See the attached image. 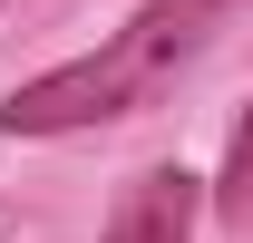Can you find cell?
Listing matches in <instances>:
<instances>
[{
  "mask_svg": "<svg viewBox=\"0 0 253 243\" xmlns=\"http://www.w3.org/2000/svg\"><path fill=\"white\" fill-rule=\"evenodd\" d=\"M146 88H156V78H146V59L117 39V49H97V59H68V68H49V78H30V88H10L0 126H10V136H68V126H107V117H126Z\"/></svg>",
  "mask_w": 253,
  "mask_h": 243,
  "instance_id": "6da1fadb",
  "label": "cell"
},
{
  "mask_svg": "<svg viewBox=\"0 0 253 243\" xmlns=\"http://www.w3.org/2000/svg\"><path fill=\"white\" fill-rule=\"evenodd\" d=\"M195 204H205V175L146 165V175L117 195V214H107V243H185L195 234Z\"/></svg>",
  "mask_w": 253,
  "mask_h": 243,
  "instance_id": "7a4b0ae2",
  "label": "cell"
},
{
  "mask_svg": "<svg viewBox=\"0 0 253 243\" xmlns=\"http://www.w3.org/2000/svg\"><path fill=\"white\" fill-rule=\"evenodd\" d=\"M234 10H253V0H146V10L126 20V49L146 59V78H166V68L195 59V49H205Z\"/></svg>",
  "mask_w": 253,
  "mask_h": 243,
  "instance_id": "3957f363",
  "label": "cell"
},
{
  "mask_svg": "<svg viewBox=\"0 0 253 243\" xmlns=\"http://www.w3.org/2000/svg\"><path fill=\"white\" fill-rule=\"evenodd\" d=\"M214 214L224 224H253V117L234 126V156H224V175H214Z\"/></svg>",
  "mask_w": 253,
  "mask_h": 243,
  "instance_id": "277c9868",
  "label": "cell"
}]
</instances>
